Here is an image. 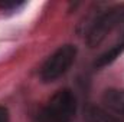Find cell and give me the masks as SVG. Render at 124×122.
<instances>
[{"label": "cell", "mask_w": 124, "mask_h": 122, "mask_svg": "<svg viewBox=\"0 0 124 122\" xmlns=\"http://www.w3.org/2000/svg\"><path fill=\"white\" fill-rule=\"evenodd\" d=\"M77 96L71 89L58 91L42 111L45 122H71L77 114Z\"/></svg>", "instance_id": "cell-1"}, {"label": "cell", "mask_w": 124, "mask_h": 122, "mask_svg": "<svg viewBox=\"0 0 124 122\" xmlns=\"http://www.w3.org/2000/svg\"><path fill=\"white\" fill-rule=\"evenodd\" d=\"M104 105L117 115L124 116V89H108L102 95Z\"/></svg>", "instance_id": "cell-4"}, {"label": "cell", "mask_w": 124, "mask_h": 122, "mask_svg": "<svg viewBox=\"0 0 124 122\" xmlns=\"http://www.w3.org/2000/svg\"><path fill=\"white\" fill-rule=\"evenodd\" d=\"M0 122H9V111L4 106H0Z\"/></svg>", "instance_id": "cell-8"}, {"label": "cell", "mask_w": 124, "mask_h": 122, "mask_svg": "<svg viewBox=\"0 0 124 122\" xmlns=\"http://www.w3.org/2000/svg\"><path fill=\"white\" fill-rule=\"evenodd\" d=\"M22 1H0V7L3 10H10V9H17L19 6H22Z\"/></svg>", "instance_id": "cell-7"}, {"label": "cell", "mask_w": 124, "mask_h": 122, "mask_svg": "<svg viewBox=\"0 0 124 122\" xmlns=\"http://www.w3.org/2000/svg\"><path fill=\"white\" fill-rule=\"evenodd\" d=\"M85 121L87 122H121L114 115L98 106H88L85 109Z\"/></svg>", "instance_id": "cell-5"}, {"label": "cell", "mask_w": 124, "mask_h": 122, "mask_svg": "<svg viewBox=\"0 0 124 122\" xmlns=\"http://www.w3.org/2000/svg\"><path fill=\"white\" fill-rule=\"evenodd\" d=\"M123 52H124V40L121 39L117 45H114L111 49H108L105 53H102V55L97 59V62H95V68H102V66L110 65L113 61H116Z\"/></svg>", "instance_id": "cell-6"}, {"label": "cell", "mask_w": 124, "mask_h": 122, "mask_svg": "<svg viewBox=\"0 0 124 122\" xmlns=\"http://www.w3.org/2000/svg\"><path fill=\"white\" fill-rule=\"evenodd\" d=\"M124 22V9L123 7H117V9H111L104 12L102 14H100L95 22L93 23L91 29L88 32V37H87V43L95 47L98 46L108 33H111V30L116 26H120Z\"/></svg>", "instance_id": "cell-3"}, {"label": "cell", "mask_w": 124, "mask_h": 122, "mask_svg": "<svg viewBox=\"0 0 124 122\" xmlns=\"http://www.w3.org/2000/svg\"><path fill=\"white\" fill-rule=\"evenodd\" d=\"M77 58V47L72 45H63L58 47L43 63L40 69V79L45 83L54 82L61 78L72 66Z\"/></svg>", "instance_id": "cell-2"}]
</instances>
